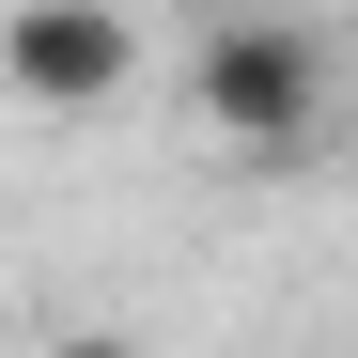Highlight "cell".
<instances>
[{
	"instance_id": "cell-3",
	"label": "cell",
	"mask_w": 358,
	"mask_h": 358,
	"mask_svg": "<svg viewBox=\"0 0 358 358\" xmlns=\"http://www.w3.org/2000/svg\"><path fill=\"white\" fill-rule=\"evenodd\" d=\"M63 358H125V343H63Z\"/></svg>"
},
{
	"instance_id": "cell-2",
	"label": "cell",
	"mask_w": 358,
	"mask_h": 358,
	"mask_svg": "<svg viewBox=\"0 0 358 358\" xmlns=\"http://www.w3.org/2000/svg\"><path fill=\"white\" fill-rule=\"evenodd\" d=\"M141 63V16L125 0H16V31H0V78L31 109H109Z\"/></svg>"
},
{
	"instance_id": "cell-1",
	"label": "cell",
	"mask_w": 358,
	"mask_h": 358,
	"mask_svg": "<svg viewBox=\"0 0 358 358\" xmlns=\"http://www.w3.org/2000/svg\"><path fill=\"white\" fill-rule=\"evenodd\" d=\"M187 109L250 156V171H296L312 156V109H327V31H296V16H218L187 47Z\"/></svg>"
}]
</instances>
